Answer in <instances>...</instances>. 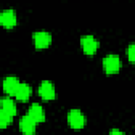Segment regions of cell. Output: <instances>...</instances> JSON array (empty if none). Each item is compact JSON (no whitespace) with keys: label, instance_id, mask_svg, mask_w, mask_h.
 I'll use <instances>...</instances> for the list:
<instances>
[{"label":"cell","instance_id":"obj_2","mask_svg":"<svg viewBox=\"0 0 135 135\" xmlns=\"http://www.w3.org/2000/svg\"><path fill=\"white\" fill-rule=\"evenodd\" d=\"M68 121L73 129H81L84 127L86 118L79 109H72L68 114Z\"/></svg>","mask_w":135,"mask_h":135},{"label":"cell","instance_id":"obj_14","mask_svg":"<svg viewBox=\"0 0 135 135\" xmlns=\"http://www.w3.org/2000/svg\"><path fill=\"white\" fill-rule=\"evenodd\" d=\"M109 135H126V133L122 132V131H120L119 129H112L110 131Z\"/></svg>","mask_w":135,"mask_h":135},{"label":"cell","instance_id":"obj_11","mask_svg":"<svg viewBox=\"0 0 135 135\" xmlns=\"http://www.w3.org/2000/svg\"><path fill=\"white\" fill-rule=\"evenodd\" d=\"M1 111H4L5 113H7L12 116H15L17 113V107H16L15 101L12 98H9L8 96L3 97L1 99Z\"/></svg>","mask_w":135,"mask_h":135},{"label":"cell","instance_id":"obj_5","mask_svg":"<svg viewBox=\"0 0 135 135\" xmlns=\"http://www.w3.org/2000/svg\"><path fill=\"white\" fill-rule=\"evenodd\" d=\"M33 40L37 49H45L52 42V35L46 31H37L33 34Z\"/></svg>","mask_w":135,"mask_h":135},{"label":"cell","instance_id":"obj_12","mask_svg":"<svg viewBox=\"0 0 135 135\" xmlns=\"http://www.w3.org/2000/svg\"><path fill=\"white\" fill-rule=\"evenodd\" d=\"M13 117H14V116H12V115L5 113L4 111H0V127H1L2 129L6 128L8 124L12 123Z\"/></svg>","mask_w":135,"mask_h":135},{"label":"cell","instance_id":"obj_10","mask_svg":"<svg viewBox=\"0 0 135 135\" xmlns=\"http://www.w3.org/2000/svg\"><path fill=\"white\" fill-rule=\"evenodd\" d=\"M31 94H32V89H31L30 84L25 83V82H21L14 96L16 97L17 100L25 101V100H27L30 98Z\"/></svg>","mask_w":135,"mask_h":135},{"label":"cell","instance_id":"obj_13","mask_svg":"<svg viewBox=\"0 0 135 135\" xmlns=\"http://www.w3.org/2000/svg\"><path fill=\"white\" fill-rule=\"evenodd\" d=\"M127 55L131 62L135 63V42L130 43L127 47Z\"/></svg>","mask_w":135,"mask_h":135},{"label":"cell","instance_id":"obj_9","mask_svg":"<svg viewBox=\"0 0 135 135\" xmlns=\"http://www.w3.org/2000/svg\"><path fill=\"white\" fill-rule=\"evenodd\" d=\"M20 83V80L16 76H7L3 79V90L8 95H15Z\"/></svg>","mask_w":135,"mask_h":135},{"label":"cell","instance_id":"obj_6","mask_svg":"<svg viewBox=\"0 0 135 135\" xmlns=\"http://www.w3.org/2000/svg\"><path fill=\"white\" fill-rule=\"evenodd\" d=\"M0 22L6 28H12L17 23V15L13 8H5L0 13Z\"/></svg>","mask_w":135,"mask_h":135},{"label":"cell","instance_id":"obj_1","mask_svg":"<svg viewBox=\"0 0 135 135\" xmlns=\"http://www.w3.org/2000/svg\"><path fill=\"white\" fill-rule=\"evenodd\" d=\"M102 66L107 74H114L120 70L121 60L118 55L109 54L102 59Z\"/></svg>","mask_w":135,"mask_h":135},{"label":"cell","instance_id":"obj_4","mask_svg":"<svg viewBox=\"0 0 135 135\" xmlns=\"http://www.w3.org/2000/svg\"><path fill=\"white\" fill-rule=\"evenodd\" d=\"M38 93L42 99L52 100L56 96L55 85L50 80H43V81H41V83L38 86Z\"/></svg>","mask_w":135,"mask_h":135},{"label":"cell","instance_id":"obj_8","mask_svg":"<svg viewBox=\"0 0 135 135\" xmlns=\"http://www.w3.org/2000/svg\"><path fill=\"white\" fill-rule=\"evenodd\" d=\"M27 115H30L37 123L38 122H42L45 119V112L44 109L42 108V105H40L37 102H34L30 105L28 108V112Z\"/></svg>","mask_w":135,"mask_h":135},{"label":"cell","instance_id":"obj_3","mask_svg":"<svg viewBox=\"0 0 135 135\" xmlns=\"http://www.w3.org/2000/svg\"><path fill=\"white\" fill-rule=\"evenodd\" d=\"M80 44L82 46L83 52L86 55H93L96 53L99 46L98 40L93 35H83L80 38Z\"/></svg>","mask_w":135,"mask_h":135},{"label":"cell","instance_id":"obj_7","mask_svg":"<svg viewBox=\"0 0 135 135\" xmlns=\"http://www.w3.org/2000/svg\"><path fill=\"white\" fill-rule=\"evenodd\" d=\"M36 126H37V122L27 114L22 116L19 120V129L25 135L34 134L36 131Z\"/></svg>","mask_w":135,"mask_h":135}]
</instances>
